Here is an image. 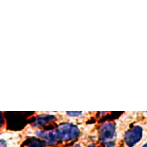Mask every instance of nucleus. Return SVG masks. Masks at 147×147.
I'll list each match as a JSON object with an SVG mask.
<instances>
[{"label": "nucleus", "instance_id": "1", "mask_svg": "<svg viewBox=\"0 0 147 147\" xmlns=\"http://www.w3.org/2000/svg\"><path fill=\"white\" fill-rule=\"evenodd\" d=\"M56 133L58 138L62 141H71L79 137L80 134V129L74 124L66 123L59 125Z\"/></svg>", "mask_w": 147, "mask_h": 147}, {"label": "nucleus", "instance_id": "2", "mask_svg": "<svg viewBox=\"0 0 147 147\" xmlns=\"http://www.w3.org/2000/svg\"><path fill=\"white\" fill-rule=\"evenodd\" d=\"M142 137V128L136 125L129 130H128L125 134V144L127 147H133L140 142Z\"/></svg>", "mask_w": 147, "mask_h": 147}, {"label": "nucleus", "instance_id": "3", "mask_svg": "<svg viewBox=\"0 0 147 147\" xmlns=\"http://www.w3.org/2000/svg\"><path fill=\"white\" fill-rule=\"evenodd\" d=\"M116 137V125L115 123L109 122L102 125L99 130V140L105 144L112 142Z\"/></svg>", "mask_w": 147, "mask_h": 147}, {"label": "nucleus", "instance_id": "4", "mask_svg": "<svg viewBox=\"0 0 147 147\" xmlns=\"http://www.w3.org/2000/svg\"><path fill=\"white\" fill-rule=\"evenodd\" d=\"M36 136L42 139L46 146L55 145L59 139L56 131H38L36 132Z\"/></svg>", "mask_w": 147, "mask_h": 147}, {"label": "nucleus", "instance_id": "5", "mask_svg": "<svg viewBox=\"0 0 147 147\" xmlns=\"http://www.w3.org/2000/svg\"><path fill=\"white\" fill-rule=\"evenodd\" d=\"M56 119V117L53 115H42L36 118L33 125L36 127H40Z\"/></svg>", "mask_w": 147, "mask_h": 147}, {"label": "nucleus", "instance_id": "6", "mask_svg": "<svg viewBox=\"0 0 147 147\" xmlns=\"http://www.w3.org/2000/svg\"><path fill=\"white\" fill-rule=\"evenodd\" d=\"M46 146V143H44L43 141L39 139H32L29 140V144L27 147H45Z\"/></svg>", "mask_w": 147, "mask_h": 147}, {"label": "nucleus", "instance_id": "7", "mask_svg": "<svg viewBox=\"0 0 147 147\" xmlns=\"http://www.w3.org/2000/svg\"><path fill=\"white\" fill-rule=\"evenodd\" d=\"M67 115H69V116H72V117H77V116H80V115H82V112H67L66 113Z\"/></svg>", "mask_w": 147, "mask_h": 147}, {"label": "nucleus", "instance_id": "8", "mask_svg": "<svg viewBox=\"0 0 147 147\" xmlns=\"http://www.w3.org/2000/svg\"><path fill=\"white\" fill-rule=\"evenodd\" d=\"M106 147H115V142L113 141L107 142V143H106Z\"/></svg>", "mask_w": 147, "mask_h": 147}, {"label": "nucleus", "instance_id": "9", "mask_svg": "<svg viewBox=\"0 0 147 147\" xmlns=\"http://www.w3.org/2000/svg\"><path fill=\"white\" fill-rule=\"evenodd\" d=\"M87 147H96V145H95L94 143H92V144L89 145V146H87Z\"/></svg>", "mask_w": 147, "mask_h": 147}, {"label": "nucleus", "instance_id": "10", "mask_svg": "<svg viewBox=\"0 0 147 147\" xmlns=\"http://www.w3.org/2000/svg\"><path fill=\"white\" fill-rule=\"evenodd\" d=\"M142 147H147V143H146V144H145V145H143V146H142Z\"/></svg>", "mask_w": 147, "mask_h": 147}, {"label": "nucleus", "instance_id": "11", "mask_svg": "<svg viewBox=\"0 0 147 147\" xmlns=\"http://www.w3.org/2000/svg\"><path fill=\"white\" fill-rule=\"evenodd\" d=\"M73 147H80V145H76V146H74Z\"/></svg>", "mask_w": 147, "mask_h": 147}]
</instances>
